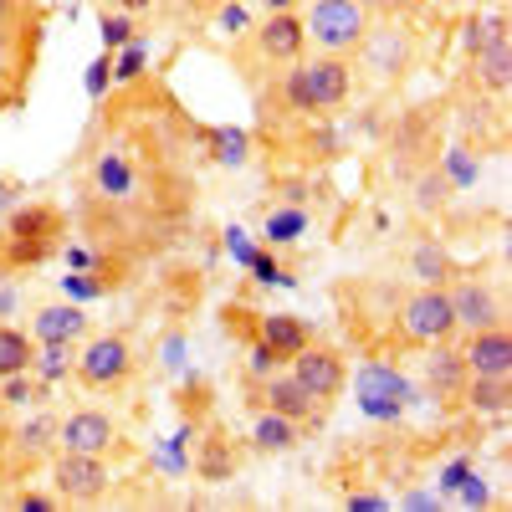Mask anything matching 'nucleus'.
Returning a JSON list of instances; mask_svg holds the SVG:
<instances>
[{
	"label": "nucleus",
	"instance_id": "1",
	"mask_svg": "<svg viewBox=\"0 0 512 512\" xmlns=\"http://www.w3.org/2000/svg\"><path fill=\"white\" fill-rule=\"evenodd\" d=\"M292 72H282V103L292 113H333L344 108L354 93V62L349 57H313V62H287Z\"/></svg>",
	"mask_w": 512,
	"mask_h": 512
},
{
	"label": "nucleus",
	"instance_id": "2",
	"mask_svg": "<svg viewBox=\"0 0 512 512\" xmlns=\"http://www.w3.org/2000/svg\"><path fill=\"white\" fill-rule=\"evenodd\" d=\"M303 31L313 41V52L323 57H354L369 41V6L364 0H313Z\"/></svg>",
	"mask_w": 512,
	"mask_h": 512
},
{
	"label": "nucleus",
	"instance_id": "3",
	"mask_svg": "<svg viewBox=\"0 0 512 512\" xmlns=\"http://www.w3.org/2000/svg\"><path fill=\"white\" fill-rule=\"evenodd\" d=\"M400 333L410 338V344H420V349L451 344L461 328H456V313H451L446 287H415L405 303H400Z\"/></svg>",
	"mask_w": 512,
	"mask_h": 512
},
{
	"label": "nucleus",
	"instance_id": "4",
	"mask_svg": "<svg viewBox=\"0 0 512 512\" xmlns=\"http://www.w3.org/2000/svg\"><path fill=\"white\" fill-rule=\"evenodd\" d=\"M128 374H134V349H128L123 333H98V338H88V349L77 354V379H82V390H93V395L123 390Z\"/></svg>",
	"mask_w": 512,
	"mask_h": 512
},
{
	"label": "nucleus",
	"instance_id": "5",
	"mask_svg": "<svg viewBox=\"0 0 512 512\" xmlns=\"http://www.w3.org/2000/svg\"><path fill=\"white\" fill-rule=\"evenodd\" d=\"M57 236H62V216H57V210H52V205H26L21 216H11V226H6L11 267L41 262V256L57 246Z\"/></svg>",
	"mask_w": 512,
	"mask_h": 512
},
{
	"label": "nucleus",
	"instance_id": "6",
	"mask_svg": "<svg viewBox=\"0 0 512 512\" xmlns=\"http://www.w3.org/2000/svg\"><path fill=\"white\" fill-rule=\"evenodd\" d=\"M52 487H57L62 502L93 507V502L108 497V466H103V456H88V451H57Z\"/></svg>",
	"mask_w": 512,
	"mask_h": 512
},
{
	"label": "nucleus",
	"instance_id": "7",
	"mask_svg": "<svg viewBox=\"0 0 512 512\" xmlns=\"http://www.w3.org/2000/svg\"><path fill=\"white\" fill-rule=\"evenodd\" d=\"M292 379L303 384V390H308L318 405H328V400L344 395V384H349V364H344V354H338V349L303 344V349L292 354Z\"/></svg>",
	"mask_w": 512,
	"mask_h": 512
},
{
	"label": "nucleus",
	"instance_id": "8",
	"mask_svg": "<svg viewBox=\"0 0 512 512\" xmlns=\"http://www.w3.org/2000/svg\"><path fill=\"white\" fill-rule=\"evenodd\" d=\"M251 47L262 62H297L308 52V31L297 11H267V21L251 31Z\"/></svg>",
	"mask_w": 512,
	"mask_h": 512
},
{
	"label": "nucleus",
	"instance_id": "9",
	"mask_svg": "<svg viewBox=\"0 0 512 512\" xmlns=\"http://www.w3.org/2000/svg\"><path fill=\"white\" fill-rule=\"evenodd\" d=\"M446 297H451V313H456V328L477 333V328H492L502 323V297L492 282L482 277H466V282H446Z\"/></svg>",
	"mask_w": 512,
	"mask_h": 512
},
{
	"label": "nucleus",
	"instance_id": "10",
	"mask_svg": "<svg viewBox=\"0 0 512 512\" xmlns=\"http://www.w3.org/2000/svg\"><path fill=\"white\" fill-rule=\"evenodd\" d=\"M466 374H487V379H512V333L502 323L492 328H477L472 338H466Z\"/></svg>",
	"mask_w": 512,
	"mask_h": 512
},
{
	"label": "nucleus",
	"instance_id": "11",
	"mask_svg": "<svg viewBox=\"0 0 512 512\" xmlns=\"http://www.w3.org/2000/svg\"><path fill=\"white\" fill-rule=\"evenodd\" d=\"M62 451H88V456H103L113 441H118V425L108 410H72L57 431Z\"/></svg>",
	"mask_w": 512,
	"mask_h": 512
},
{
	"label": "nucleus",
	"instance_id": "12",
	"mask_svg": "<svg viewBox=\"0 0 512 512\" xmlns=\"http://www.w3.org/2000/svg\"><path fill=\"white\" fill-rule=\"evenodd\" d=\"M88 333V313L72 308V303H47L31 323V338L36 344H77V338Z\"/></svg>",
	"mask_w": 512,
	"mask_h": 512
},
{
	"label": "nucleus",
	"instance_id": "13",
	"mask_svg": "<svg viewBox=\"0 0 512 512\" xmlns=\"http://www.w3.org/2000/svg\"><path fill=\"white\" fill-rule=\"evenodd\" d=\"M262 405L277 410V415H287V420H308V415L318 410V400H313L292 374H267V379H262Z\"/></svg>",
	"mask_w": 512,
	"mask_h": 512
},
{
	"label": "nucleus",
	"instance_id": "14",
	"mask_svg": "<svg viewBox=\"0 0 512 512\" xmlns=\"http://www.w3.org/2000/svg\"><path fill=\"white\" fill-rule=\"evenodd\" d=\"M477 72H482V88H492V93H507V21L497 16L492 26H487V41L477 47Z\"/></svg>",
	"mask_w": 512,
	"mask_h": 512
},
{
	"label": "nucleus",
	"instance_id": "15",
	"mask_svg": "<svg viewBox=\"0 0 512 512\" xmlns=\"http://www.w3.org/2000/svg\"><path fill=\"white\" fill-rule=\"evenodd\" d=\"M425 374H431V390L436 395H446V400H461V390H466V359L451 349V344H436L431 349V359H425Z\"/></svg>",
	"mask_w": 512,
	"mask_h": 512
},
{
	"label": "nucleus",
	"instance_id": "16",
	"mask_svg": "<svg viewBox=\"0 0 512 512\" xmlns=\"http://www.w3.org/2000/svg\"><path fill=\"white\" fill-rule=\"evenodd\" d=\"M256 338H262L272 354H282V359H292L303 344H313V338H308V323L292 318V313H267L262 328H256Z\"/></svg>",
	"mask_w": 512,
	"mask_h": 512
},
{
	"label": "nucleus",
	"instance_id": "17",
	"mask_svg": "<svg viewBox=\"0 0 512 512\" xmlns=\"http://www.w3.org/2000/svg\"><path fill=\"white\" fill-rule=\"evenodd\" d=\"M31 359H36V338L11 328V323H0V379L31 374Z\"/></svg>",
	"mask_w": 512,
	"mask_h": 512
},
{
	"label": "nucleus",
	"instance_id": "18",
	"mask_svg": "<svg viewBox=\"0 0 512 512\" xmlns=\"http://www.w3.org/2000/svg\"><path fill=\"white\" fill-rule=\"evenodd\" d=\"M461 400L472 405V410H482V415H502V410H507V400H512V379L472 374V379H466V390H461Z\"/></svg>",
	"mask_w": 512,
	"mask_h": 512
},
{
	"label": "nucleus",
	"instance_id": "19",
	"mask_svg": "<svg viewBox=\"0 0 512 512\" xmlns=\"http://www.w3.org/2000/svg\"><path fill=\"white\" fill-rule=\"evenodd\" d=\"M410 272L420 277V287H446L451 277H456V267H451V256L436 246V241H420L415 251H410Z\"/></svg>",
	"mask_w": 512,
	"mask_h": 512
},
{
	"label": "nucleus",
	"instance_id": "20",
	"mask_svg": "<svg viewBox=\"0 0 512 512\" xmlns=\"http://www.w3.org/2000/svg\"><path fill=\"white\" fill-rule=\"evenodd\" d=\"M251 441H256V451H292L297 446V420H287L277 410H262L256 425H251Z\"/></svg>",
	"mask_w": 512,
	"mask_h": 512
},
{
	"label": "nucleus",
	"instance_id": "21",
	"mask_svg": "<svg viewBox=\"0 0 512 512\" xmlns=\"http://www.w3.org/2000/svg\"><path fill=\"white\" fill-rule=\"evenodd\" d=\"M93 185H98L103 195L123 200V195H128V185H134V169H128V159H123V154H98V164H93Z\"/></svg>",
	"mask_w": 512,
	"mask_h": 512
},
{
	"label": "nucleus",
	"instance_id": "22",
	"mask_svg": "<svg viewBox=\"0 0 512 512\" xmlns=\"http://www.w3.org/2000/svg\"><path fill=\"white\" fill-rule=\"evenodd\" d=\"M195 472H200L205 482H226V477L236 472V456H231V441H221V436H210V441L200 446V456H195Z\"/></svg>",
	"mask_w": 512,
	"mask_h": 512
},
{
	"label": "nucleus",
	"instance_id": "23",
	"mask_svg": "<svg viewBox=\"0 0 512 512\" xmlns=\"http://www.w3.org/2000/svg\"><path fill=\"white\" fill-rule=\"evenodd\" d=\"M303 226H308V216L303 210H277V216H267V241H297L303 236Z\"/></svg>",
	"mask_w": 512,
	"mask_h": 512
},
{
	"label": "nucleus",
	"instance_id": "24",
	"mask_svg": "<svg viewBox=\"0 0 512 512\" xmlns=\"http://www.w3.org/2000/svg\"><path fill=\"white\" fill-rule=\"evenodd\" d=\"M216 159L221 164H241L246 159V134H241V128H231V134L221 128V134H216Z\"/></svg>",
	"mask_w": 512,
	"mask_h": 512
},
{
	"label": "nucleus",
	"instance_id": "25",
	"mask_svg": "<svg viewBox=\"0 0 512 512\" xmlns=\"http://www.w3.org/2000/svg\"><path fill=\"white\" fill-rule=\"evenodd\" d=\"M67 364H72V344H47V354L31 359V369H41V374H62Z\"/></svg>",
	"mask_w": 512,
	"mask_h": 512
},
{
	"label": "nucleus",
	"instance_id": "26",
	"mask_svg": "<svg viewBox=\"0 0 512 512\" xmlns=\"http://www.w3.org/2000/svg\"><path fill=\"white\" fill-rule=\"evenodd\" d=\"M0 384H6V405H36V395H41L26 374H11V379H0Z\"/></svg>",
	"mask_w": 512,
	"mask_h": 512
},
{
	"label": "nucleus",
	"instance_id": "27",
	"mask_svg": "<svg viewBox=\"0 0 512 512\" xmlns=\"http://www.w3.org/2000/svg\"><path fill=\"white\" fill-rule=\"evenodd\" d=\"M344 507L349 512H384V507H390V497H379V492H349Z\"/></svg>",
	"mask_w": 512,
	"mask_h": 512
},
{
	"label": "nucleus",
	"instance_id": "28",
	"mask_svg": "<svg viewBox=\"0 0 512 512\" xmlns=\"http://www.w3.org/2000/svg\"><path fill=\"white\" fill-rule=\"evenodd\" d=\"M277 364H282V354H272L262 338H256V344H251V369H256V374H272Z\"/></svg>",
	"mask_w": 512,
	"mask_h": 512
},
{
	"label": "nucleus",
	"instance_id": "29",
	"mask_svg": "<svg viewBox=\"0 0 512 512\" xmlns=\"http://www.w3.org/2000/svg\"><path fill=\"white\" fill-rule=\"evenodd\" d=\"M62 497H47V492H21L11 507H21V512H47V507H57Z\"/></svg>",
	"mask_w": 512,
	"mask_h": 512
},
{
	"label": "nucleus",
	"instance_id": "30",
	"mask_svg": "<svg viewBox=\"0 0 512 512\" xmlns=\"http://www.w3.org/2000/svg\"><path fill=\"white\" fill-rule=\"evenodd\" d=\"M128 31H134V26H128L123 16H113V21H103V36H108V47H118V41H128Z\"/></svg>",
	"mask_w": 512,
	"mask_h": 512
},
{
	"label": "nucleus",
	"instance_id": "31",
	"mask_svg": "<svg viewBox=\"0 0 512 512\" xmlns=\"http://www.w3.org/2000/svg\"><path fill=\"white\" fill-rule=\"evenodd\" d=\"M251 267H256V277H262V282H277V277H282L277 262H267V256H251Z\"/></svg>",
	"mask_w": 512,
	"mask_h": 512
},
{
	"label": "nucleus",
	"instance_id": "32",
	"mask_svg": "<svg viewBox=\"0 0 512 512\" xmlns=\"http://www.w3.org/2000/svg\"><path fill=\"white\" fill-rule=\"evenodd\" d=\"M113 6H118L123 16H139V11H154L159 0H113Z\"/></svg>",
	"mask_w": 512,
	"mask_h": 512
},
{
	"label": "nucleus",
	"instance_id": "33",
	"mask_svg": "<svg viewBox=\"0 0 512 512\" xmlns=\"http://www.w3.org/2000/svg\"><path fill=\"white\" fill-rule=\"evenodd\" d=\"M190 11H200V16H210V11H221V6H231V0H185Z\"/></svg>",
	"mask_w": 512,
	"mask_h": 512
},
{
	"label": "nucleus",
	"instance_id": "34",
	"mask_svg": "<svg viewBox=\"0 0 512 512\" xmlns=\"http://www.w3.org/2000/svg\"><path fill=\"white\" fill-rule=\"evenodd\" d=\"M11 47H16V41H11V31L0 26V72H6V62H11Z\"/></svg>",
	"mask_w": 512,
	"mask_h": 512
},
{
	"label": "nucleus",
	"instance_id": "35",
	"mask_svg": "<svg viewBox=\"0 0 512 512\" xmlns=\"http://www.w3.org/2000/svg\"><path fill=\"white\" fill-rule=\"evenodd\" d=\"M374 6H384V11H415L420 0H374Z\"/></svg>",
	"mask_w": 512,
	"mask_h": 512
},
{
	"label": "nucleus",
	"instance_id": "36",
	"mask_svg": "<svg viewBox=\"0 0 512 512\" xmlns=\"http://www.w3.org/2000/svg\"><path fill=\"white\" fill-rule=\"evenodd\" d=\"M262 11H297V0H256Z\"/></svg>",
	"mask_w": 512,
	"mask_h": 512
},
{
	"label": "nucleus",
	"instance_id": "37",
	"mask_svg": "<svg viewBox=\"0 0 512 512\" xmlns=\"http://www.w3.org/2000/svg\"><path fill=\"white\" fill-rule=\"evenodd\" d=\"M11 16H16V0H0V26H11Z\"/></svg>",
	"mask_w": 512,
	"mask_h": 512
}]
</instances>
